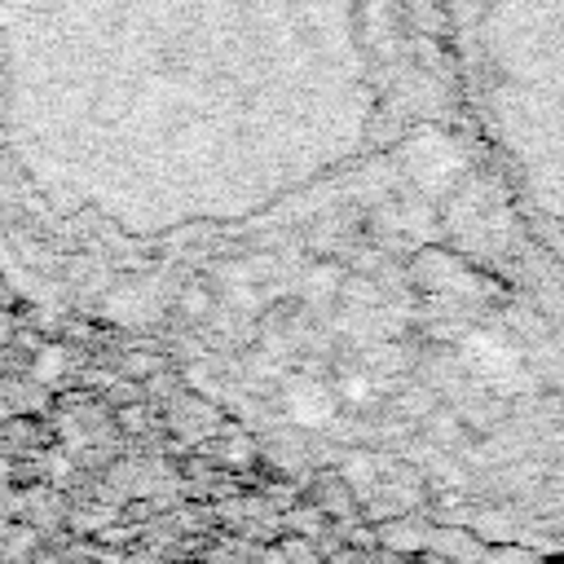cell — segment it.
<instances>
[{
    "mask_svg": "<svg viewBox=\"0 0 564 564\" xmlns=\"http://www.w3.org/2000/svg\"><path fill=\"white\" fill-rule=\"evenodd\" d=\"M4 441H13V445H40V441H48V432H44V423L35 414H18V419L4 423Z\"/></svg>",
    "mask_w": 564,
    "mask_h": 564,
    "instance_id": "cell-1",
    "label": "cell"
},
{
    "mask_svg": "<svg viewBox=\"0 0 564 564\" xmlns=\"http://www.w3.org/2000/svg\"><path fill=\"white\" fill-rule=\"evenodd\" d=\"M123 370H128L132 379H145V375H154V370H159V357H145V352H128V357H123Z\"/></svg>",
    "mask_w": 564,
    "mask_h": 564,
    "instance_id": "cell-2",
    "label": "cell"
}]
</instances>
